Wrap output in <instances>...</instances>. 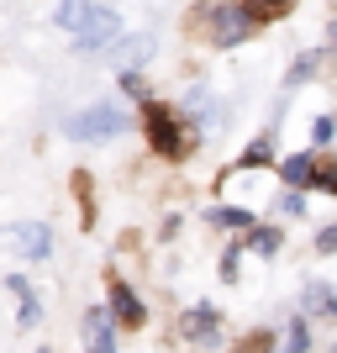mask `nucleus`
Instances as JSON below:
<instances>
[{
    "mask_svg": "<svg viewBox=\"0 0 337 353\" xmlns=\"http://www.w3.org/2000/svg\"><path fill=\"white\" fill-rule=\"evenodd\" d=\"M143 127H147L153 153H163V159H185V153H190V132H185V121H179L163 101H143Z\"/></svg>",
    "mask_w": 337,
    "mask_h": 353,
    "instance_id": "f257e3e1",
    "label": "nucleus"
},
{
    "mask_svg": "<svg viewBox=\"0 0 337 353\" xmlns=\"http://www.w3.org/2000/svg\"><path fill=\"white\" fill-rule=\"evenodd\" d=\"M63 132L79 137V143H101V137L127 132V111L111 105V101H101V105H90V111H79V117H69V121H63Z\"/></svg>",
    "mask_w": 337,
    "mask_h": 353,
    "instance_id": "f03ea898",
    "label": "nucleus"
},
{
    "mask_svg": "<svg viewBox=\"0 0 337 353\" xmlns=\"http://www.w3.org/2000/svg\"><path fill=\"white\" fill-rule=\"evenodd\" d=\"M0 248H16V253H27V259H48L53 237H48V227L27 221V227H6V232H0Z\"/></svg>",
    "mask_w": 337,
    "mask_h": 353,
    "instance_id": "7ed1b4c3",
    "label": "nucleus"
},
{
    "mask_svg": "<svg viewBox=\"0 0 337 353\" xmlns=\"http://www.w3.org/2000/svg\"><path fill=\"white\" fill-rule=\"evenodd\" d=\"M211 43H221V48H232V43H243V37H248V16L237 11V6H216V11H211Z\"/></svg>",
    "mask_w": 337,
    "mask_h": 353,
    "instance_id": "20e7f679",
    "label": "nucleus"
},
{
    "mask_svg": "<svg viewBox=\"0 0 337 353\" xmlns=\"http://www.w3.org/2000/svg\"><path fill=\"white\" fill-rule=\"evenodd\" d=\"M116 32H121V27H116V11H105V6H90V16L79 21V32H74V37H79L85 48H101V43H111Z\"/></svg>",
    "mask_w": 337,
    "mask_h": 353,
    "instance_id": "39448f33",
    "label": "nucleus"
},
{
    "mask_svg": "<svg viewBox=\"0 0 337 353\" xmlns=\"http://www.w3.org/2000/svg\"><path fill=\"white\" fill-rule=\"evenodd\" d=\"M85 353H116V338H111V316L105 311H85Z\"/></svg>",
    "mask_w": 337,
    "mask_h": 353,
    "instance_id": "423d86ee",
    "label": "nucleus"
},
{
    "mask_svg": "<svg viewBox=\"0 0 337 353\" xmlns=\"http://www.w3.org/2000/svg\"><path fill=\"white\" fill-rule=\"evenodd\" d=\"M111 311H116V322H127V327H143V316H147V311H143V301H137V290H132V285H111Z\"/></svg>",
    "mask_w": 337,
    "mask_h": 353,
    "instance_id": "0eeeda50",
    "label": "nucleus"
},
{
    "mask_svg": "<svg viewBox=\"0 0 337 353\" xmlns=\"http://www.w3.org/2000/svg\"><path fill=\"white\" fill-rule=\"evenodd\" d=\"M216 327H221L216 306H195L190 316H185V338H190V343H211V338H216Z\"/></svg>",
    "mask_w": 337,
    "mask_h": 353,
    "instance_id": "6e6552de",
    "label": "nucleus"
},
{
    "mask_svg": "<svg viewBox=\"0 0 337 353\" xmlns=\"http://www.w3.org/2000/svg\"><path fill=\"white\" fill-rule=\"evenodd\" d=\"M311 190H322V195H337V159H327V153H311V179H306Z\"/></svg>",
    "mask_w": 337,
    "mask_h": 353,
    "instance_id": "1a4fd4ad",
    "label": "nucleus"
},
{
    "mask_svg": "<svg viewBox=\"0 0 337 353\" xmlns=\"http://www.w3.org/2000/svg\"><path fill=\"white\" fill-rule=\"evenodd\" d=\"M237 11L248 16V27H258V21H279V16H290V0H243Z\"/></svg>",
    "mask_w": 337,
    "mask_h": 353,
    "instance_id": "9d476101",
    "label": "nucleus"
},
{
    "mask_svg": "<svg viewBox=\"0 0 337 353\" xmlns=\"http://www.w3.org/2000/svg\"><path fill=\"white\" fill-rule=\"evenodd\" d=\"M147 53H153V37H132V43L116 48V63H121L127 74H137V63H147Z\"/></svg>",
    "mask_w": 337,
    "mask_h": 353,
    "instance_id": "9b49d317",
    "label": "nucleus"
},
{
    "mask_svg": "<svg viewBox=\"0 0 337 353\" xmlns=\"http://www.w3.org/2000/svg\"><path fill=\"white\" fill-rule=\"evenodd\" d=\"M306 311H316V316H337V290L332 285H306Z\"/></svg>",
    "mask_w": 337,
    "mask_h": 353,
    "instance_id": "f8f14e48",
    "label": "nucleus"
},
{
    "mask_svg": "<svg viewBox=\"0 0 337 353\" xmlns=\"http://www.w3.org/2000/svg\"><path fill=\"white\" fill-rule=\"evenodd\" d=\"M11 290H16V301H21V311H16V316H21V327H32L37 316H43V311H37V295H32V285L21 280V274H11Z\"/></svg>",
    "mask_w": 337,
    "mask_h": 353,
    "instance_id": "ddd939ff",
    "label": "nucleus"
},
{
    "mask_svg": "<svg viewBox=\"0 0 337 353\" xmlns=\"http://www.w3.org/2000/svg\"><path fill=\"white\" fill-rule=\"evenodd\" d=\"M279 174H285V185H306V179H311V153L285 159V163H279Z\"/></svg>",
    "mask_w": 337,
    "mask_h": 353,
    "instance_id": "4468645a",
    "label": "nucleus"
},
{
    "mask_svg": "<svg viewBox=\"0 0 337 353\" xmlns=\"http://www.w3.org/2000/svg\"><path fill=\"white\" fill-rule=\"evenodd\" d=\"M90 16V0H59V21L69 32H79V21Z\"/></svg>",
    "mask_w": 337,
    "mask_h": 353,
    "instance_id": "2eb2a0df",
    "label": "nucleus"
},
{
    "mask_svg": "<svg viewBox=\"0 0 337 353\" xmlns=\"http://www.w3.org/2000/svg\"><path fill=\"white\" fill-rule=\"evenodd\" d=\"M264 163H274V148H269V137L264 143H253L243 159H237V169H264Z\"/></svg>",
    "mask_w": 337,
    "mask_h": 353,
    "instance_id": "dca6fc26",
    "label": "nucleus"
},
{
    "mask_svg": "<svg viewBox=\"0 0 337 353\" xmlns=\"http://www.w3.org/2000/svg\"><path fill=\"white\" fill-rule=\"evenodd\" d=\"M211 227H253V216H248V211L221 206V211H211Z\"/></svg>",
    "mask_w": 337,
    "mask_h": 353,
    "instance_id": "f3484780",
    "label": "nucleus"
},
{
    "mask_svg": "<svg viewBox=\"0 0 337 353\" xmlns=\"http://www.w3.org/2000/svg\"><path fill=\"white\" fill-rule=\"evenodd\" d=\"M269 348H274V332H248L237 343V353H269Z\"/></svg>",
    "mask_w": 337,
    "mask_h": 353,
    "instance_id": "a211bd4d",
    "label": "nucleus"
},
{
    "mask_svg": "<svg viewBox=\"0 0 337 353\" xmlns=\"http://www.w3.org/2000/svg\"><path fill=\"white\" fill-rule=\"evenodd\" d=\"M306 343H311L306 322H295V327H290V338H285V353H306Z\"/></svg>",
    "mask_w": 337,
    "mask_h": 353,
    "instance_id": "6ab92c4d",
    "label": "nucleus"
},
{
    "mask_svg": "<svg viewBox=\"0 0 337 353\" xmlns=\"http://www.w3.org/2000/svg\"><path fill=\"white\" fill-rule=\"evenodd\" d=\"M253 248H258V253H274L279 248V232H274V227H264V232L253 237Z\"/></svg>",
    "mask_w": 337,
    "mask_h": 353,
    "instance_id": "aec40b11",
    "label": "nucleus"
},
{
    "mask_svg": "<svg viewBox=\"0 0 337 353\" xmlns=\"http://www.w3.org/2000/svg\"><path fill=\"white\" fill-rule=\"evenodd\" d=\"M332 248H337V221H332V227H327L322 237H316V253H332Z\"/></svg>",
    "mask_w": 337,
    "mask_h": 353,
    "instance_id": "412c9836",
    "label": "nucleus"
},
{
    "mask_svg": "<svg viewBox=\"0 0 337 353\" xmlns=\"http://www.w3.org/2000/svg\"><path fill=\"white\" fill-rule=\"evenodd\" d=\"M311 137H316V143H327V137H332V117H316V127H311Z\"/></svg>",
    "mask_w": 337,
    "mask_h": 353,
    "instance_id": "4be33fe9",
    "label": "nucleus"
},
{
    "mask_svg": "<svg viewBox=\"0 0 337 353\" xmlns=\"http://www.w3.org/2000/svg\"><path fill=\"white\" fill-rule=\"evenodd\" d=\"M311 69H316V59H306V63H295V69H290V85H300V79H311Z\"/></svg>",
    "mask_w": 337,
    "mask_h": 353,
    "instance_id": "5701e85b",
    "label": "nucleus"
},
{
    "mask_svg": "<svg viewBox=\"0 0 337 353\" xmlns=\"http://www.w3.org/2000/svg\"><path fill=\"white\" fill-rule=\"evenodd\" d=\"M43 353H48V348H43Z\"/></svg>",
    "mask_w": 337,
    "mask_h": 353,
    "instance_id": "b1692460",
    "label": "nucleus"
}]
</instances>
